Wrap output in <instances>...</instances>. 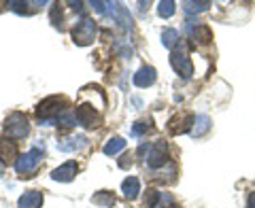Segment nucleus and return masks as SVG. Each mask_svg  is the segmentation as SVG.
Listing matches in <instances>:
<instances>
[{
	"label": "nucleus",
	"mask_w": 255,
	"mask_h": 208,
	"mask_svg": "<svg viewBox=\"0 0 255 208\" xmlns=\"http://www.w3.org/2000/svg\"><path fill=\"white\" fill-rule=\"evenodd\" d=\"M4 132L6 136H11V138H26L28 132H30V121L28 117L23 113H11L9 117H6L4 121Z\"/></svg>",
	"instance_id": "obj_3"
},
{
	"label": "nucleus",
	"mask_w": 255,
	"mask_h": 208,
	"mask_svg": "<svg viewBox=\"0 0 255 208\" xmlns=\"http://www.w3.org/2000/svg\"><path fill=\"white\" fill-rule=\"evenodd\" d=\"M130 164H132L130 162V155H124L122 162H119V168H130Z\"/></svg>",
	"instance_id": "obj_27"
},
{
	"label": "nucleus",
	"mask_w": 255,
	"mask_h": 208,
	"mask_svg": "<svg viewBox=\"0 0 255 208\" xmlns=\"http://www.w3.org/2000/svg\"><path fill=\"white\" fill-rule=\"evenodd\" d=\"M170 64H172V68L177 70L183 79H189L191 75H194V66H191V60L187 58L185 51H172Z\"/></svg>",
	"instance_id": "obj_7"
},
{
	"label": "nucleus",
	"mask_w": 255,
	"mask_h": 208,
	"mask_svg": "<svg viewBox=\"0 0 255 208\" xmlns=\"http://www.w3.org/2000/svg\"><path fill=\"white\" fill-rule=\"evenodd\" d=\"M249 208H255V191L249 196Z\"/></svg>",
	"instance_id": "obj_28"
},
{
	"label": "nucleus",
	"mask_w": 255,
	"mask_h": 208,
	"mask_svg": "<svg viewBox=\"0 0 255 208\" xmlns=\"http://www.w3.org/2000/svg\"><path fill=\"white\" fill-rule=\"evenodd\" d=\"M6 6H9L11 11H15V13H21V15L28 13L26 9H23V6H26V2H17V0H11V2H6Z\"/></svg>",
	"instance_id": "obj_25"
},
{
	"label": "nucleus",
	"mask_w": 255,
	"mask_h": 208,
	"mask_svg": "<svg viewBox=\"0 0 255 208\" xmlns=\"http://www.w3.org/2000/svg\"><path fill=\"white\" fill-rule=\"evenodd\" d=\"M41 162H43V151L34 147V149H30L26 155H21V157L17 159V164H15V170H17L19 177L30 179L32 174L38 170Z\"/></svg>",
	"instance_id": "obj_1"
},
{
	"label": "nucleus",
	"mask_w": 255,
	"mask_h": 208,
	"mask_svg": "<svg viewBox=\"0 0 255 208\" xmlns=\"http://www.w3.org/2000/svg\"><path fill=\"white\" fill-rule=\"evenodd\" d=\"M174 6L177 4H174L172 0H162V2L157 4V13L162 15V17H170V15L174 13Z\"/></svg>",
	"instance_id": "obj_21"
},
{
	"label": "nucleus",
	"mask_w": 255,
	"mask_h": 208,
	"mask_svg": "<svg viewBox=\"0 0 255 208\" xmlns=\"http://www.w3.org/2000/svg\"><path fill=\"white\" fill-rule=\"evenodd\" d=\"M92 6L96 9V13H105L107 6H109V2H100V0H96V2H92Z\"/></svg>",
	"instance_id": "obj_26"
},
{
	"label": "nucleus",
	"mask_w": 255,
	"mask_h": 208,
	"mask_svg": "<svg viewBox=\"0 0 255 208\" xmlns=\"http://www.w3.org/2000/svg\"><path fill=\"white\" fill-rule=\"evenodd\" d=\"M83 147H87V138H85V136H70V138L58 142V149L64 151V153H73V151H79Z\"/></svg>",
	"instance_id": "obj_11"
},
{
	"label": "nucleus",
	"mask_w": 255,
	"mask_h": 208,
	"mask_svg": "<svg viewBox=\"0 0 255 208\" xmlns=\"http://www.w3.org/2000/svg\"><path fill=\"white\" fill-rule=\"evenodd\" d=\"M17 145L11 142L9 138L0 136V162L2 164H17Z\"/></svg>",
	"instance_id": "obj_9"
},
{
	"label": "nucleus",
	"mask_w": 255,
	"mask_h": 208,
	"mask_svg": "<svg viewBox=\"0 0 255 208\" xmlns=\"http://www.w3.org/2000/svg\"><path fill=\"white\" fill-rule=\"evenodd\" d=\"M58 123L66 125V127H73V125H77L79 121H77V117H75V115H70V113H62V115H60V119H58Z\"/></svg>",
	"instance_id": "obj_22"
},
{
	"label": "nucleus",
	"mask_w": 255,
	"mask_h": 208,
	"mask_svg": "<svg viewBox=\"0 0 255 208\" xmlns=\"http://www.w3.org/2000/svg\"><path fill=\"white\" fill-rule=\"evenodd\" d=\"M191 36H194L196 43H200V45H206V43L213 41V34H211L209 26H196V28H191Z\"/></svg>",
	"instance_id": "obj_16"
},
{
	"label": "nucleus",
	"mask_w": 255,
	"mask_h": 208,
	"mask_svg": "<svg viewBox=\"0 0 255 208\" xmlns=\"http://www.w3.org/2000/svg\"><path fill=\"white\" fill-rule=\"evenodd\" d=\"M19 208H41L43 206V194L41 191H26L19 202H17Z\"/></svg>",
	"instance_id": "obj_13"
},
{
	"label": "nucleus",
	"mask_w": 255,
	"mask_h": 208,
	"mask_svg": "<svg viewBox=\"0 0 255 208\" xmlns=\"http://www.w3.org/2000/svg\"><path fill=\"white\" fill-rule=\"evenodd\" d=\"M126 149V140L124 138H119V136H113V138H109L107 140V145H105V155H117L119 151H124Z\"/></svg>",
	"instance_id": "obj_15"
},
{
	"label": "nucleus",
	"mask_w": 255,
	"mask_h": 208,
	"mask_svg": "<svg viewBox=\"0 0 255 208\" xmlns=\"http://www.w3.org/2000/svg\"><path fill=\"white\" fill-rule=\"evenodd\" d=\"M94 204H100V206H113L115 204V198L109 194V191H100V194H96L94 198Z\"/></svg>",
	"instance_id": "obj_20"
},
{
	"label": "nucleus",
	"mask_w": 255,
	"mask_h": 208,
	"mask_svg": "<svg viewBox=\"0 0 255 208\" xmlns=\"http://www.w3.org/2000/svg\"><path fill=\"white\" fill-rule=\"evenodd\" d=\"M75 117H77L79 125L90 127V130H94V127H100V123H102V117L96 113L94 106H90V104H79L77 110H75Z\"/></svg>",
	"instance_id": "obj_5"
},
{
	"label": "nucleus",
	"mask_w": 255,
	"mask_h": 208,
	"mask_svg": "<svg viewBox=\"0 0 255 208\" xmlns=\"http://www.w3.org/2000/svg\"><path fill=\"white\" fill-rule=\"evenodd\" d=\"M64 98L60 96H51V98H45L36 108V115L43 119V121H58L60 115L64 113Z\"/></svg>",
	"instance_id": "obj_2"
},
{
	"label": "nucleus",
	"mask_w": 255,
	"mask_h": 208,
	"mask_svg": "<svg viewBox=\"0 0 255 208\" xmlns=\"http://www.w3.org/2000/svg\"><path fill=\"white\" fill-rule=\"evenodd\" d=\"M209 125H211V119L206 117V115L196 117V121H194V130H191V134H194V136H202V134L209 132Z\"/></svg>",
	"instance_id": "obj_17"
},
{
	"label": "nucleus",
	"mask_w": 255,
	"mask_h": 208,
	"mask_svg": "<svg viewBox=\"0 0 255 208\" xmlns=\"http://www.w3.org/2000/svg\"><path fill=\"white\" fill-rule=\"evenodd\" d=\"M77 164L75 162H66L64 166H60V168H55V170L51 172V179L53 181H60V183H68V181H73L75 177H77Z\"/></svg>",
	"instance_id": "obj_10"
},
{
	"label": "nucleus",
	"mask_w": 255,
	"mask_h": 208,
	"mask_svg": "<svg viewBox=\"0 0 255 208\" xmlns=\"http://www.w3.org/2000/svg\"><path fill=\"white\" fill-rule=\"evenodd\" d=\"M155 83V70L151 66H142L136 75H134V85L136 87H149Z\"/></svg>",
	"instance_id": "obj_12"
},
{
	"label": "nucleus",
	"mask_w": 255,
	"mask_h": 208,
	"mask_svg": "<svg viewBox=\"0 0 255 208\" xmlns=\"http://www.w3.org/2000/svg\"><path fill=\"white\" fill-rule=\"evenodd\" d=\"M70 4H73L75 11H81V9H83V2H70Z\"/></svg>",
	"instance_id": "obj_29"
},
{
	"label": "nucleus",
	"mask_w": 255,
	"mask_h": 208,
	"mask_svg": "<svg viewBox=\"0 0 255 208\" xmlns=\"http://www.w3.org/2000/svg\"><path fill=\"white\" fill-rule=\"evenodd\" d=\"M149 130H151V125H149L147 121H138V123H134L132 134H134V136H140V134H147Z\"/></svg>",
	"instance_id": "obj_23"
},
{
	"label": "nucleus",
	"mask_w": 255,
	"mask_h": 208,
	"mask_svg": "<svg viewBox=\"0 0 255 208\" xmlns=\"http://www.w3.org/2000/svg\"><path fill=\"white\" fill-rule=\"evenodd\" d=\"M196 119L187 115V113H183V115H177V117H172L170 121H168V132L170 134H183V132H189L191 130V125H194Z\"/></svg>",
	"instance_id": "obj_8"
},
{
	"label": "nucleus",
	"mask_w": 255,
	"mask_h": 208,
	"mask_svg": "<svg viewBox=\"0 0 255 208\" xmlns=\"http://www.w3.org/2000/svg\"><path fill=\"white\" fill-rule=\"evenodd\" d=\"M96 38V23L92 19H81L73 28V41L79 47H85V45H92Z\"/></svg>",
	"instance_id": "obj_4"
},
{
	"label": "nucleus",
	"mask_w": 255,
	"mask_h": 208,
	"mask_svg": "<svg viewBox=\"0 0 255 208\" xmlns=\"http://www.w3.org/2000/svg\"><path fill=\"white\" fill-rule=\"evenodd\" d=\"M157 200H159V194L153 189H149L147 191V200H145V208H153L157 204Z\"/></svg>",
	"instance_id": "obj_24"
},
{
	"label": "nucleus",
	"mask_w": 255,
	"mask_h": 208,
	"mask_svg": "<svg viewBox=\"0 0 255 208\" xmlns=\"http://www.w3.org/2000/svg\"><path fill=\"white\" fill-rule=\"evenodd\" d=\"M179 41V32L177 30H172V28H168V30H164L162 32V43H164V47H174V43Z\"/></svg>",
	"instance_id": "obj_19"
},
{
	"label": "nucleus",
	"mask_w": 255,
	"mask_h": 208,
	"mask_svg": "<svg viewBox=\"0 0 255 208\" xmlns=\"http://www.w3.org/2000/svg\"><path fill=\"white\" fill-rule=\"evenodd\" d=\"M209 6H211V2H206V0L204 2H191V0H185V2H183V11L189 13V15L191 13H204Z\"/></svg>",
	"instance_id": "obj_18"
},
{
	"label": "nucleus",
	"mask_w": 255,
	"mask_h": 208,
	"mask_svg": "<svg viewBox=\"0 0 255 208\" xmlns=\"http://www.w3.org/2000/svg\"><path fill=\"white\" fill-rule=\"evenodd\" d=\"M168 145L164 140H155L149 149V155H147V164L151 168H162L168 164Z\"/></svg>",
	"instance_id": "obj_6"
},
{
	"label": "nucleus",
	"mask_w": 255,
	"mask_h": 208,
	"mask_svg": "<svg viewBox=\"0 0 255 208\" xmlns=\"http://www.w3.org/2000/svg\"><path fill=\"white\" fill-rule=\"evenodd\" d=\"M122 189H124V196H126L128 200H134V198L140 194V181H138L136 177H128V179L124 181Z\"/></svg>",
	"instance_id": "obj_14"
}]
</instances>
